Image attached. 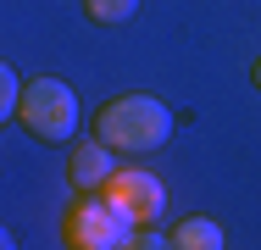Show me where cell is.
Here are the masks:
<instances>
[{"label":"cell","instance_id":"obj_5","mask_svg":"<svg viewBox=\"0 0 261 250\" xmlns=\"http://www.w3.org/2000/svg\"><path fill=\"white\" fill-rule=\"evenodd\" d=\"M111 156H117V150L106 145V139H84V145H72V150H67V184H72L78 195H95L106 178L117 172Z\"/></svg>","mask_w":261,"mask_h":250},{"label":"cell","instance_id":"obj_7","mask_svg":"<svg viewBox=\"0 0 261 250\" xmlns=\"http://www.w3.org/2000/svg\"><path fill=\"white\" fill-rule=\"evenodd\" d=\"M84 11H89L95 28H117V22H128L139 11V0H84Z\"/></svg>","mask_w":261,"mask_h":250},{"label":"cell","instance_id":"obj_10","mask_svg":"<svg viewBox=\"0 0 261 250\" xmlns=\"http://www.w3.org/2000/svg\"><path fill=\"white\" fill-rule=\"evenodd\" d=\"M250 84H256V89H261V61H256V67H250Z\"/></svg>","mask_w":261,"mask_h":250},{"label":"cell","instance_id":"obj_8","mask_svg":"<svg viewBox=\"0 0 261 250\" xmlns=\"http://www.w3.org/2000/svg\"><path fill=\"white\" fill-rule=\"evenodd\" d=\"M17 95H22V78L11 72V61H0V122L17 117Z\"/></svg>","mask_w":261,"mask_h":250},{"label":"cell","instance_id":"obj_3","mask_svg":"<svg viewBox=\"0 0 261 250\" xmlns=\"http://www.w3.org/2000/svg\"><path fill=\"white\" fill-rule=\"evenodd\" d=\"M134 217L128 211H117L111 200L95 189V195H78L72 200V211H67V222H61V239L67 250H128L134 245Z\"/></svg>","mask_w":261,"mask_h":250},{"label":"cell","instance_id":"obj_9","mask_svg":"<svg viewBox=\"0 0 261 250\" xmlns=\"http://www.w3.org/2000/svg\"><path fill=\"white\" fill-rule=\"evenodd\" d=\"M17 245V239H11V228H0V250H11Z\"/></svg>","mask_w":261,"mask_h":250},{"label":"cell","instance_id":"obj_1","mask_svg":"<svg viewBox=\"0 0 261 250\" xmlns=\"http://www.w3.org/2000/svg\"><path fill=\"white\" fill-rule=\"evenodd\" d=\"M95 139H106L111 150H128V156H150L172 139V111L156 95H111L95 111Z\"/></svg>","mask_w":261,"mask_h":250},{"label":"cell","instance_id":"obj_4","mask_svg":"<svg viewBox=\"0 0 261 250\" xmlns=\"http://www.w3.org/2000/svg\"><path fill=\"white\" fill-rule=\"evenodd\" d=\"M100 195L111 200L117 211H128L139 228H145V222H156V217H161V206H167V195H161V178L139 172V167H117V172L100 184Z\"/></svg>","mask_w":261,"mask_h":250},{"label":"cell","instance_id":"obj_6","mask_svg":"<svg viewBox=\"0 0 261 250\" xmlns=\"http://www.w3.org/2000/svg\"><path fill=\"white\" fill-rule=\"evenodd\" d=\"M167 239H172V250H222L228 245L222 222H211V217H184Z\"/></svg>","mask_w":261,"mask_h":250},{"label":"cell","instance_id":"obj_2","mask_svg":"<svg viewBox=\"0 0 261 250\" xmlns=\"http://www.w3.org/2000/svg\"><path fill=\"white\" fill-rule=\"evenodd\" d=\"M17 122L39 139V145H67L78 134V95L61 78H28L17 95Z\"/></svg>","mask_w":261,"mask_h":250}]
</instances>
